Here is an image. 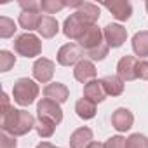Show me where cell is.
I'll return each mask as SVG.
<instances>
[{
	"mask_svg": "<svg viewBox=\"0 0 148 148\" xmlns=\"http://www.w3.org/2000/svg\"><path fill=\"white\" fill-rule=\"evenodd\" d=\"M35 119L26 110L11 108L7 113H2V131L11 136H25L35 129Z\"/></svg>",
	"mask_w": 148,
	"mask_h": 148,
	"instance_id": "obj_1",
	"label": "cell"
},
{
	"mask_svg": "<svg viewBox=\"0 0 148 148\" xmlns=\"http://www.w3.org/2000/svg\"><path fill=\"white\" fill-rule=\"evenodd\" d=\"M14 101L21 106H30L38 96V86L32 79H18L12 87Z\"/></svg>",
	"mask_w": 148,
	"mask_h": 148,
	"instance_id": "obj_2",
	"label": "cell"
},
{
	"mask_svg": "<svg viewBox=\"0 0 148 148\" xmlns=\"http://www.w3.org/2000/svg\"><path fill=\"white\" fill-rule=\"evenodd\" d=\"M14 51L23 58H35L42 52V42L33 33H23L14 40Z\"/></svg>",
	"mask_w": 148,
	"mask_h": 148,
	"instance_id": "obj_3",
	"label": "cell"
},
{
	"mask_svg": "<svg viewBox=\"0 0 148 148\" xmlns=\"http://www.w3.org/2000/svg\"><path fill=\"white\" fill-rule=\"evenodd\" d=\"M82 56H84V49L79 44H64L58 51V63L61 66H71L80 63Z\"/></svg>",
	"mask_w": 148,
	"mask_h": 148,
	"instance_id": "obj_4",
	"label": "cell"
},
{
	"mask_svg": "<svg viewBox=\"0 0 148 148\" xmlns=\"http://www.w3.org/2000/svg\"><path fill=\"white\" fill-rule=\"evenodd\" d=\"M37 115H38V119L51 120L56 125L61 124V120H63V110H61L59 103L51 101V99H42L37 105Z\"/></svg>",
	"mask_w": 148,
	"mask_h": 148,
	"instance_id": "obj_5",
	"label": "cell"
},
{
	"mask_svg": "<svg viewBox=\"0 0 148 148\" xmlns=\"http://www.w3.org/2000/svg\"><path fill=\"white\" fill-rule=\"evenodd\" d=\"M89 28V25L77 14L73 12L70 18L64 19V25H63V33L71 38V40H80V37L86 33V30Z\"/></svg>",
	"mask_w": 148,
	"mask_h": 148,
	"instance_id": "obj_6",
	"label": "cell"
},
{
	"mask_svg": "<svg viewBox=\"0 0 148 148\" xmlns=\"http://www.w3.org/2000/svg\"><path fill=\"white\" fill-rule=\"evenodd\" d=\"M138 63L139 59H136L134 56H122L117 63V75L124 82L136 80L138 79Z\"/></svg>",
	"mask_w": 148,
	"mask_h": 148,
	"instance_id": "obj_7",
	"label": "cell"
},
{
	"mask_svg": "<svg viewBox=\"0 0 148 148\" xmlns=\"http://www.w3.org/2000/svg\"><path fill=\"white\" fill-rule=\"evenodd\" d=\"M103 37H105L108 47L117 49V47H120V45L125 42V38H127V30H125L122 25L110 23V25L105 26V30H103Z\"/></svg>",
	"mask_w": 148,
	"mask_h": 148,
	"instance_id": "obj_8",
	"label": "cell"
},
{
	"mask_svg": "<svg viewBox=\"0 0 148 148\" xmlns=\"http://www.w3.org/2000/svg\"><path fill=\"white\" fill-rule=\"evenodd\" d=\"M32 71H33V77H35L38 82L47 84V82H51V79H52V75H54V63H52L51 59H47V58H38V59L33 63Z\"/></svg>",
	"mask_w": 148,
	"mask_h": 148,
	"instance_id": "obj_9",
	"label": "cell"
},
{
	"mask_svg": "<svg viewBox=\"0 0 148 148\" xmlns=\"http://www.w3.org/2000/svg\"><path fill=\"white\" fill-rule=\"evenodd\" d=\"M103 38H105V37H103V30H101L99 26L92 25V26H89V28L86 30V33L80 37L79 45H80L82 49H86V51H91V49L101 45V44H103Z\"/></svg>",
	"mask_w": 148,
	"mask_h": 148,
	"instance_id": "obj_10",
	"label": "cell"
},
{
	"mask_svg": "<svg viewBox=\"0 0 148 148\" xmlns=\"http://www.w3.org/2000/svg\"><path fill=\"white\" fill-rule=\"evenodd\" d=\"M73 77L75 80L82 82V84H89L92 80H96V66L92 61L89 59H82L80 63L75 64V70H73Z\"/></svg>",
	"mask_w": 148,
	"mask_h": 148,
	"instance_id": "obj_11",
	"label": "cell"
},
{
	"mask_svg": "<svg viewBox=\"0 0 148 148\" xmlns=\"http://www.w3.org/2000/svg\"><path fill=\"white\" fill-rule=\"evenodd\" d=\"M132 122H134V115L131 110L127 108H117L113 113H112V125L119 131V132H125L132 127Z\"/></svg>",
	"mask_w": 148,
	"mask_h": 148,
	"instance_id": "obj_12",
	"label": "cell"
},
{
	"mask_svg": "<svg viewBox=\"0 0 148 148\" xmlns=\"http://www.w3.org/2000/svg\"><path fill=\"white\" fill-rule=\"evenodd\" d=\"M103 5L119 21H127L131 18V14H132V7H131V4L127 2V0H113V2H105Z\"/></svg>",
	"mask_w": 148,
	"mask_h": 148,
	"instance_id": "obj_13",
	"label": "cell"
},
{
	"mask_svg": "<svg viewBox=\"0 0 148 148\" xmlns=\"http://www.w3.org/2000/svg\"><path fill=\"white\" fill-rule=\"evenodd\" d=\"M44 96H45V99H51V101H56V103L61 105V103H64V101L68 99L70 91H68V87H66L64 84H61V82H52V84L45 86Z\"/></svg>",
	"mask_w": 148,
	"mask_h": 148,
	"instance_id": "obj_14",
	"label": "cell"
},
{
	"mask_svg": "<svg viewBox=\"0 0 148 148\" xmlns=\"http://www.w3.org/2000/svg\"><path fill=\"white\" fill-rule=\"evenodd\" d=\"M75 12H77L89 26L96 25V21L99 19V7H98L96 4H91V2H79Z\"/></svg>",
	"mask_w": 148,
	"mask_h": 148,
	"instance_id": "obj_15",
	"label": "cell"
},
{
	"mask_svg": "<svg viewBox=\"0 0 148 148\" xmlns=\"http://www.w3.org/2000/svg\"><path fill=\"white\" fill-rule=\"evenodd\" d=\"M92 143V129L89 127H79L70 136V146L71 148H87V145Z\"/></svg>",
	"mask_w": 148,
	"mask_h": 148,
	"instance_id": "obj_16",
	"label": "cell"
},
{
	"mask_svg": "<svg viewBox=\"0 0 148 148\" xmlns=\"http://www.w3.org/2000/svg\"><path fill=\"white\" fill-rule=\"evenodd\" d=\"M106 96L108 94H106L101 80H92L84 86V98H87L92 103H101V101H105Z\"/></svg>",
	"mask_w": 148,
	"mask_h": 148,
	"instance_id": "obj_17",
	"label": "cell"
},
{
	"mask_svg": "<svg viewBox=\"0 0 148 148\" xmlns=\"http://www.w3.org/2000/svg\"><path fill=\"white\" fill-rule=\"evenodd\" d=\"M37 32L40 33L42 38H52V37L58 35V32H59V25H58V21H56L52 16H42Z\"/></svg>",
	"mask_w": 148,
	"mask_h": 148,
	"instance_id": "obj_18",
	"label": "cell"
},
{
	"mask_svg": "<svg viewBox=\"0 0 148 148\" xmlns=\"http://www.w3.org/2000/svg\"><path fill=\"white\" fill-rule=\"evenodd\" d=\"M101 82L108 96H120L124 92V80L119 75H106L101 79Z\"/></svg>",
	"mask_w": 148,
	"mask_h": 148,
	"instance_id": "obj_19",
	"label": "cell"
},
{
	"mask_svg": "<svg viewBox=\"0 0 148 148\" xmlns=\"http://www.w3.org/2000/svg\"><path fill=\"white\" fill-rule=\"evenodd\" d=\"M75 112H77V115H79L80 119L91 120V119H94V115H96V103L89 101L87 98H82V99H79V101L75 103Z\"/></svg>",
	"mask_w": 148,
	"mask_h": 148,
	"instance_id": "obj_20",
	"label": "cell"
},
{
	"mask_svg": "<svg viewBox=\"0 0 148 148\" xmlns=\"http://www.w3.org/2000/svg\"><path fill=\"white\" fill-rule=\"evenodd\" d=\"M132 51L139 58L148 56V32H138L132 37Z\"/></svg>",
	"mask_w": 148,
	"mask_h": 148,
	"instance_id": "obj_21",
	"label": "cell"
},
{
	"mask_svg": "<svg viewBox=\"0 0 148 148\" xmlns=\"http://www.w3.org/2000/svg\"><path fill=\"white\" fill-rule=\"evenodd\" d=\"M42 16L38 12H28V11H21L19 14V26L25 28L28 33L32 30H37L38 28V23H40Z\"/></svg>",
	"mask_w": 148,
	"mask_h": 148,
	"instance_id": "obj_22",
	"label": "cell"
},
{
	"mask_svg": "<svg viewBox=\"0 0 148 148\" xmlns=\"http://www.w3.org/2000/svg\"><path fill=\"white\" fill-rule=\"evenodd\" d=\"M66 5L68 4L61 2V0H42V2H40V11L45 12V14H56L61 9H64Z\"/></svg>",
	"mask_w": 148,
	"mask_h": 148,
	"instance_id": "obj_23",
	"label": "cell"
},
{
	"mask_svg": "<svg viewBox=\"0 0 148 148\" xmlns=\"http://www.w3.org/2000/svg\"><path fill=\"white\" fill-rule=\"evenodd\" d=\"M35 129H37V132H38L40 138H51L54 134L56 124H52L51 120H45V119H38L37 124H35Z\"/></svg>",
	"mask_w": 148,
	"mask_h": 148,
	"instance_id": "obj_24",
	"label": "cell"
},
{
	"mask_svg": "<svg viewBox=\"0 0 148 148\" xmlns=\"http://www.w3.org/2000/svg\"><path fill=\"white\" fill-rule=\"evenodd\" d=\"M125 148H148V138L145 134L134 132L125 139Z\"/></svg>",
	"mask_w": 148,
	"mask_h": 148,
	"instance_id": "obj_25",
	"label": "cell"
},
{
	"mask_svg": "<svg viewBox=\"0 0 148 148\" xmlns=\"http://www.w3.org/2000/svg\"><path fill=\"white\" fill-rule=\"evenodd\" d=\"M16 30L18 28H16V23L12 19H9L5 16L0 18V37H2V38H11Z\"/></svg>",
	"mask_w": 148,
	"mask_h": 148,
	"instance_id": "obj_26",
	"label": "cell"
},
{
	"mask_svg": "<svg viewBox=\"0 0 148 148\" xmlns=\"http://www.w3.org/2000/svg\"><path fill=\"white\" fill-rule=\"evenodd\" d=\"M16 63V56L9 51H0V71H9Z\"/></svg>",
	"mask_w": 148,
	"mask_h": 148,
	"instance_id": "obj_27",
	"label": "cell"
},
{
	"mask_svg": "<svg viewBox=\"0 0 148 148\" xmlns=\"http://www.w3.org/2000/svg\"><path fill=\"white\" fill-rule=\"evenodd\" d=\"M108 45L103 42L101 45H98V47H94V49H91V51H87V56L92 59V61H103L106 56H108Z\"/></svg>",
	"mask_w": 148,
	"mask_h": 148,
	"instance_id": "obj_28",
	"label": "cell"
},
{
	"mask_svg": "<svg viewBox=\"0 0 148 148\" xmlns=\"http://www.w3.org/2000/svg\"><path fill=\"white\" fill-rule=\"evenodd\" d=\"M16 136H11L7 132L2 131V134H0V148H16Z\"/></svg>",
	"mask_w": 148,
	"mask_h": 148,
	"instance_id": "obj_29",
	"label": "cell"
},
{
	"mask_svg": "<svg viewBox=\"0 0 148 148\" xmlns=\"http://www.w3.org/2000/svg\"><path fill=\"white\" fill-rule=\"evenodd\" d=\"M19 7L23 11H28V12H40V2H37V0H21L19 2Z\"/></svg>",
	"mask_w": 148,
	"mask_h": 148,
	"instance_id": "obj_30",
	"label": "cell"
},
{
	"mask_svg": "<svg viewBox=\"0 0 148 148\" xmlns=\"http://www.w3.org/2000/svg\"><path fill=\"white\" fill-rule=\"evenodd\" d=\"M105 148H125V138H122V136H112L110 139H106Z\"/></svg>",
	"mask_w": 148,
	"mask_h": 148,
	"instance_id": "obj_31",
	"label": "cell"
},
{
	"mask_svg": "<svg viewBox=\"0 0 148 148\" xmlns=\"http://www.w3.org/2000/svg\"><path fill=\"white\" fill-rule=\"evenodd\" d=\"M138 79L148 80V61L146 59H141L138 63Z\"/></svg>",
	"mask_w": 148,
	"mask_h": 148,
	"instance_id": "obj_32",
	"label": "cell"
},
{
	"mask_svg": "<svg viewBox=\"0 0 148 148\" xmlns=\"http://www.w3.org/2000/svg\"><path fill=\"white\" fill-rule=\"evenodd\" d=\"M37 148H59V146H54V145L49 143V141H42V143L37 145Z\"/></svg>",
	"mask_w": 148,
	"mask_h": 148,
	"instance_id": "obj_33",
	"label": "cell"
},
{
	"mask_svg": "<svg viewBox=\"0 0 148 148\" xmlns=\"http://www.w3.org/2000/svg\"><path fill=\"white\" fill-rule=\"evenodd\" d=\"M87 148H105V145H101V143H98V141H92L91 145H87Z\"/></svg>",
	"mask_w": 148,
	"mask_h": 148,
	"instance_id": "obj_34",
	"label": "cell"
},
{
	"mask_svg": "<svg viewBox=\"0 0 148 148\" xmlns=\"http://www.w3.org/2000/svg\"><path fill=\"white\" fill-rule=\"evenodd\" d=\"M146 12H148V2H146Z\"/></svg>",
	"mask_w": 148,
	"mask_h": 148,
	"instance_id": "obj_35",
	"label": "cell"
}]
</instances>
